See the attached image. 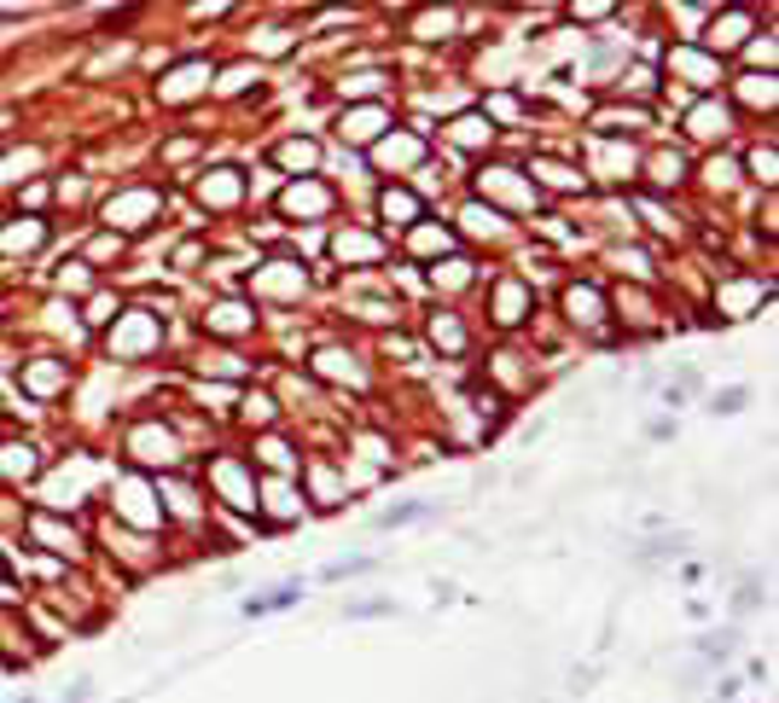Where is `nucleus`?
<instances>
[{
  "mask_svg": "<svg viewBox=\"0 0 779 703\" xmlns=\"http://www.w3.org/2000/svg\"><path fill=\"white\" fill-rule=\"evenodd\" d=\"M122 460L134 465V477H175L187 465V448H180L169 419H140L129 437H122Z\"/></svg>",
  "mask_w": 779,
  "mask_h": 703,
  "instance_id": "1",
  "label": "nucleus"
},
{
  "mask_svg": "<svg viewBox=\"0 0 779 703\" xmlns=\"http://www.w3.org/2000/svg\"><path fill=\"white\" fill-rule=\"evenodd\" d=\"M204 483H210V494L221 506H233L244 512V518H256V465L244 460V453H228V448H216L210 460H204Z\"/></svg>",
  "mask_w": 779,
  "mask_h": 703,
  "instance_id": "2",
  "label": "nucleus"
},
{
  "mask_svg": "<svg viewBox=\"0 0 779 703\" xmlns=\"http://www.w3.org/2000/svg\"><path fill=\"white\" fill-rule=\"evenodd\" d=\"M157 349H163V320L152 308H122L106 326V355L111 361H152Z\"/></svg>",
  "mask_w": 779,
  "mask_h": 703,
  "instance_id": "3",
  "label": "nucleus"
},
{
  "mask_svg": "<svg viewBox=\"0 0 779 703\" xmlns=\"http://www.w3.org/2000/svg\"><path fill=\"white\" fill-rule=\"evenodd\" d=\"M157 216H163V193H157V186H117V193L99 204V221H106V233H117V239L146 233Z\"/></svg>",
  "mask_w": 779,
  "mask_h": 703,
  "instance_id": "4",
  "label": "nucleus"
},
{
  "mask_svg": "<svg viewBox=\"0 0 779 703\" xmlns=\"http://www.w3.org/2000/svg\"><path fill=\"white\" fill-rule=\"evenodd\" d=\"M111 518L117 524H134L140 535H157L163 524V494H157V483L152 477H122L117 488H111Z\"/></svg>",
  "mask_w": 779,
  "mask_h": 703,
  "instance_id": "5",
  "label": "nucleus"
},
{
  "mask_svg": "<svg viewBox=\"0 0 779 703\" xmlns=\"http://www.w3.org/2000/svg\"><path fill=\"white\" fill-rule=\"evenodd\" d=\"M210 88H216V65H210V58H180L175 70H163L152 81V99L163 111H180V106H193V99H204Z\"/></svg>",
  "mask_w": 779,
  "mask_h": 703,
  "instance_id": "6",
  "label": "nucleus"
},
{
  "mask_svg": "<svg viewBox=\"0 0 779 703\" xmlns=\"http://www.w3.org/2000/svg\"><path fill=\"white\" fill-rule=\"evenodd\" d=\"M773 297V285L768 279H756V274H722L715 279V320H750V315H762Z\"/></svg>",
  "mask_w": 779,
  "mask_h": 703,
  "instance_id": "7",
  "label": "nucleus"
},
{
  "mask_svg": "<svg viewBox=\"0 0 779 703\" xmlns=\"http://www.w3.org/2000/svg\"><path fill=\"white\" fill-rule=\"evenodd\" d=\"M750 35H756V12L750 7H710V24L699 35V47L710 58H722V53H745Z\"/></svg>",
  "mask_w": 779,
  "mask_h": 703,
  "instance_id": "8",
  "label": "nucleus"
},
{
  "mask_svg": "<svg viewBox=\"0 0 779 703\" xmlns=\"http://www.w3.org/2000/svg\"><path fill=\"white\" fill-rule=\"evenodd\" d=\"M559 308H564V320L577 326V332H588V338H605L611 332V303H605V292L593 279H570L564 292H559Z\"/></svg>",
  "mask_w": 779,
  "mask_h": 703,
  "instance_id": "9",
  "label": "nucleus"
},
{
  "mask_svg": "<svg viewBox=\"0 0 779 703\" xmlns=\"http://www.w3.org/2000/svg\"><path fill=\"white\" fill-rule=\"evenodd\" d=\"M332 129H338V140H343V146H355V152H373L378 140H384L390 129H396V111H390L384 99H378V106H343Z\"/></svg>",
  "mask_w": 779,
  "mask_h": 703,
  "instance_id": "10",
  "label": "nucleus"
},
{
  "mask_svg": "<svg viewBox=\"0 0 779 703\" xmlns=\"http://www.w3.org/2000/svg\"><path fill=\"white\" fill-rule=\"evenodd\" d=\"M274 210H279L285 221H326V216L338 210V193H332L320 175H303V180H292V186L274 198Z\"/></svg>",
  "mask_w": 779,
  "mask_h": 703,
  "instance_id": "11",
  "label": "nucleus"
},
{
  "mask_svg": "<svg viewBox=\"0 0 779 703\" xmlns=\"http://www.w3.org/2000/svg\"><path fill=\"white\" fill-rule=\"evenodd\" d=\"M529 315H536V292H529V279L495 274V285H489V320H495L501 332H518Z\"/></svg>",
  "mask_w": 779,
  "mask_h": 703,
  "instance_id": "12",
  "label": "nucleus"
},
{
  "mask_svg": "<svg viewBox=\"0 0 779 703\" xmlns=\"http://www.w3.org/2000/svg\"><path fill=\"white\" fill-rule=\"evenodd\" d=\"M425 152H430V140H425V129H390L384 140L366 157H373V169L378 175H390V180H402L414 163H425Z\"/></svg>",
  "mask_w": 779,
  "mask_h": 703,
  "instance_id": "13",
  "label": "nucleus"
},
{
  "mask_svg": "<svg viewBox=\"0 0 779 703\" xmlns=\"http://www.w3.org/2000/svg\"><path fill=\"white\" fill-rule=\"evenodd\" d=\"M244 198H251V175L233 169V163H221V169H204V175H198V204H204V210L228 216V210H239Z\"/></svg>",
  "mask_w": 779,
  "mask_h": 703,
  "instance_id": "14",
  "label": "nucleus"
},
{
  "mask_svg": "<svg viewBox=\"0 0 779 703\" xmlns=\"http://www.w3.org/2000/svg\"><path fill=\"white\" fill-rule=\"evenodd\" d=\"M384 256H390V244H384V233H373V227L343 221L332 233V262H343V267H384Z\"/></svg>",
  "mask_w": 779,
  "mask_h": 703,
  "instance_id": "15",
  "label": "nucleus"
},
{
  "mask_svg": "<svg viewBox=\"0 0 779 703\" xmlns=\"http://www.w3.org/2000/svg\"><path fill=\"white\" fill-rule=\"evenodd\" d=\"M251 292L262 297H279V303H297L303 292H309V274H303V262L297 256H268L251 274Z\"/></svg>",
  "mask_w": 779,
  "mask_h": 703,
  "instance_id": "16",
  "label": "nucleus"
},
{
  "mask_svg": "<svg viewBox=\"0 0 779 703\" xmlns=\"http://www.w3.org/2000/svg\"><path fill=\"white\" fill-rule=\"evenodd\" d=\"M478 193L483 198H501V204H512V210H529L541 193L529 186V175L524 169H512V163H489V169H478ZM478 198V204H483Z\"/></svg>",
  "mask_w": 779,
  "mask_h": 703,
  "instance_id": "17",
  "label": "nucleus"
},
{
  "mask_svg": "<svg viewBox=\"0 0 779 703\" xmlns=\"http://www.w3.org/2000/svg\"><path fill=\"white\" fill-rule=\"evenodd\" d=\"M18 389H24V396H35V402L65 396V389H70V361H65V355H35V361H24V366H18Z\"/></svg>",
  "mask_w": 779,
  "mask_h": 703,
  "instance_id": "18",
  "label": "nucleus"
},
{
  "mask_svg": "<svg viewBox=\"0 0 779 703\" xmlns=\"http://www.w3.org/2000/svg\"><path fill=\"white\" fill-rule=\"evenodd\" d=\"M251 326H256V303L251 297H221L204 308V332L210 338H251Z\"/></svg>",
  "mask_w": 779,
  "mask_h": 703,
  "instance_id": "19",
  "label": "nucleus"
},
{
  "mask_svg": "<svg viewBox=\"0 0 779 703\" xmlns=\"http://www.w3.org/2000/svg\"><path fill=\"white\" fill-rule=\"evenodd\" d=\"M309 366H315V378H326V384H350V389H366V366H361V355H355V349H343V343H320Z\"/></svg>",
  "mask_w": 779,
  "mask_h": 703,
  "instance_id": "20",
  "label": "nucleus"
},
{
  "mask_svg": "<svg viewBox=\"0 0 779 703\" xmlns=\"http://www.w3.org/2000/svg\"><path fill=\"white\" fill-rule=\"evenodd\" d=\"M297 477H303V488H297V494H303V501H315L320 512L350 506V483H338V477H332V471H326L320 460H303V465H297Z\"/></svg>",
  "mask_w": 779,
  "mask_h": 703,
  "instance_id": "21",
  "label": "nucleus"
},
{
  "mask_svg": "<svg viewBox=\"0 0 779 703\" xmlns=\"http://www.w3.org/2000/svg\"><path fill=\"white\" fill-rule=\"evenodd\" d=\"M669 65L681 70L699 94H710V88H722V58H710L699 41H681V47H669Z\"/></svg>",
  "mask_w": 779,
  "mask_h": 703,
  "instance_id": "22",
  "label": "nucleus"
},
{
  "mask_svg": "<svg viewBox=\"0 0 779 703\" xmlns=\"http://www.w3.org/2000/svg\"><path fill=\"white\" fill-rule=\"evenodd\" d=\"M24 535H30V541H35L41 552H58V558H81V535H76L70 524H58L53 512H30Z\"/></svg>",
  "mask_w": 779,
  "mask_h": 703,
  "instance_id": "23",
  "label": "nucleus"
},
{
  "mask_svg": "<svg viewBox=\"0 0 779 703\" xmlns=\"http://www.w3.org/2000/svg\"><path fill=\"white\" fill-rule=\"evenodd\" d=\"M687 134L704 140V146H710V140L722 146V140L733 134V106H727V99H699V106L687 111Z\"/></svg>",
  "mask_w": 779,
  "mask_h": 703,
  "instance_id": "24",
  "label": "nucleus"
},
{
  "mask_svg": "<svg viewBox=\"0 0 779 703\" xmlns=\"http://www.w3.org/2000/svg\"><path fill=\"white\" fill-rule=\"evenodd\" d=\"M378 216H384L390 227H402V233H407V227H419V221H425V198H419L407 180H390L384 193H378Z\"/></svg>",
  "mask_w": 779,
  "mask_h": 703,
  "instance_id": "25",
  "label": "nucleus"
},
{
  "mask_svg": "<svg viewBox=\"0 0 779 703\" xmlns=\"http://www.w3.org/2000/svg\"><path fill=\"white\" fill-rule=\"evenodd\" d=\"M41 448L30 442V437H12V442H0V477L7 483H35L41 477Z\"/></svg>",
  "mask_w": 779,
  "mask_h": 703,
  "instance_id": "26",
  "label": "nucleus"
},
{
  "mask_svg": "<svg viewBox=\"0 0 779 703\" xmlns=\"http://www.w3.org/2000/svg\"><path fill=\"white\" fill-rule=\"evenodd\" d=\"M274 163H279L292 180L315 175V169H320V140H315V134H285L279 146H274Z\"/></svg>",
  "mask_w": 779,
  "mask_h": 703,
  "instance_id": "27",
  "label": "nucleus"
},
{
  "mask_svg": "<svg viewBox=\"0 0 779 703\" xmlns=\"http://www.w3.org/2000/svg\"><path fill=\"white\" fill-rule=\"evenodd\" d=\"M303 593H309V582H303V575H285V582H274L268 593H256V598H244V616H251V623H256V616H279V611H292L297 605V598Z\"/></svg>",
  "mask_w": 779,
  "mask_h": 703,
  "instance_id": "28",
  "label": "nucleus"
},
{
  "mask_svg": "<svg viewBox=\"0 0 779 703\" xmlns=\"http://www.w3.org/2000/svg\"><path fill=\"white\" fill-rule=\"evenodd\" d=\"M41 244H47V221L41 216H12L0 227V256H30Z\"/></svg>",
  "mask_w": 779,
  "mask_h": 703,
  "instance_id": "29",
  "label": "nucleus"
},
{
  "mask_svg": "<svg viewBox=\"0 0 779 703\" xmlns=\"http://www.w3.org/2000/svg\"><path fill=\"white\" fill-rule=\"evenodd\" d=\"M442 134H448V146H460V152H483L501 129H495V122H489L483 111H460V117H448Z\"/></svg>",
  "mask_w": 779,
  "mask_h": 703,
  "instance_id": "30",
  "label": "nucleus"
},
{
  "mask_svg": "<svg viewBox=\"0 0 779 703\" xmlns=\"http://www.w3.org/2000/svg\"><path fill=\"white\" fill-rule=\"evenodd\" d=\"M524 175H529V186H536V193H541V186H552V193H588V175L577 169V163H552V157H536Z\"/></svg>",
  "mask_w": 779,
  "mask_h": 703,
  "instance_id": "31",
  "label": "nucleus"
},
{
  "mask_svg": "<svg viewBox=\"0 0 779 703\" xmlns=\"http://www.w3.org/2000/svg\"><path fill=\"white\" fill-rule=\"evenodd\" d=\"M687 547H692V535H687V529H674V535H651V541H640L628 558H634L640 570H658V564H674V558H681Z\"/></svg>",
  "mask_w": 779,
  "mask_h": 703,
  "instance_id": "32",
  "label": "nucleus"
},
{
  "mask_svg": "<svg viewBox=\"0 0 779 703\" xmlns=\"http://www.w3.org/2000/svg\"><path fill=\"white\" fill-rule=\"evenodd\" d=\"M384 88H390V70H350V76H338L343 106H378Z\"/></svg>",
  "mask_w": 779,
  "mask_h": 703,
  "instance_id": "33",
  "label": "nucleus"
},
{
  "mask_svg": "<svg viewBox=\"0 0 779 703\" xmlns=\"http://www.w3.org/2000/svg\"><path fill=\"white\" fill-rule=\"evenodd\" d=\"M739 628H710V634H699V639H692V651H699V663L704 669H715V663H727V657L733 651H739Z\"/></svg>",
  "mask_w": 779,
  "mask_h": 703,
  "instance_id": "34",
  "label": "nucleus"
},
{
  "mask_svg": "<svg viewBox=\"0 0 779 703\" xmlns=\"http://www.w3.org/2000/svg\"><path fill=\"white\" fill-rule=\"evenodd\" d=\"M454 233L448 227H430V221H419V227H407V251L414 256H454Z\"/></svg>",
  "mask_w": 779,
  "mask_h": 703,
  "instance_id": "35",
  "label": "nucleus"
},
{
  "mask_svg": "<svg viewBox=\"0 0 779 703\" xmlns=\"http://www.w3.org/2000/svg\"><path fill=\"white\" fill-rule=\"evenodd\" d=\"M251 465H268L274 477H297V465H303V460H297V448H292V442H285V437H274V430H268Z\"/></svg>",
  "mask_w": 779,
  "mask_h": 703,
  "instance_id": "36",
  "label": "nucleus"
},
{
  "mask_svg": "<svg viewBox=\"0 0 779 703\" xmlns=\"http://www.w3.org/2000/svg\"><path fill=\"white\" fill-rule=\"evenodd\" d=\"M430 518H437V501H396L373 518V529H407V524H430Z\"/></svg>",
  "mask_w": 779,
  "mask_h": 703,
  "instance_id": "37",
  "label": "nucleus"
},
{
  "mask_svg": "<svg viewBox=\"0 0 779 703\" xmlns=\"http://www.w3.org/2000/svg\"><path fill=\"white\" fill-rule=\"evenodd\" d=\"M239 419L256 425V430H274L279 425V402L268 396V389H244V396H239Z\"/></svg>",
  "mask_w": 779,
  "mask_h": 703,
  "instance_id": "38",
  "label": "nucleus"
},
{
  "mask_svg": "<svg viewBox=\"0 0 779 703\" xmlns=\"http://www.w3.org/2000/svg\"><path fill=\"white\" fill-rule=\"evenodd\" d=\"M739 169H745L756 186H762V193H773V180H779V152H773V140H762V146H750Z\"/></svg>",
  "mask_w": 779,
  "mask_h": 703,
  "instance_id": "39",
  "label": "nucleus"
},
{
  "mask_svg": "<svg viewBox=\"0 0 779 703\" xmlns=\"http://www.w3.org/2000/svg\"><path fill=\"white\" fill-rule=\"evenodd\" d=\"M425 338L442 349V355H465V326L454 320V315H430L425 320Z\"/></svg>",
  "mask_w": 779,
  "mask_h": 703,
  "instance_id": "40",
  "label": "nucleus"
},
{
  "mask_svg": "<svg viewBox=\"0 0 779 703\" xmlns=\"http://www.w3.org/2000/svg\"><path fill=\"white\" fill-rule=\"evenodd\" d=\"M460 233H471V239H495V233H501V210H495V204H478V198H471L465 210H460Z\"/></svg>",
  "mask_w": 779,
  "mask_h": 703,
  "instance_id": "41",
  "label": "nucleus"
},
{
  "mask_svg": "<svg viewBox=\"0 0 779 703\" xmlns=\"http://www.w3.org/2000/svg\"><path fill=\"white\" fill-rule=\"evenodd\" d=\"M593 122H600V134H640L646 122H651V111H640V106H623V111H600Z\"/></svg>",
  "mask_w": 779,
  "mask_h": 703,
  "instance_id": "42",
  "label": "nucleus"
},
{
  "mask_svg": "<svg viewBox=\"0 0 779 703\" xmlns=\"http://www.w3.org/2000/svg\"><path fill=\"white\" fill-rule=\"evenodd\" d=\"M454 24H460V12H454V7H442V12H419V18H414V35H419V41H448V35H454Z\"/></svg>",
  "mask_w": 779,
  "mask_h": 703,
  "instance_id": "43",
  "label": "nucleus"
},
{
  "mask_svg": "<svg viewBox=\"0 0 779 703\" xmlns=\"http://www.w3.org/2000/svg\"><path fill=\"white\" fill-rule=\"evenodd\" d=\"M646 175H651V186H681L687 180V157L681 152H658L646 163Z\"/></svg>",
  "mask_w": 779,
  "mask_h": 703,
  "instance_id": "44",
  "label": "nucleus"
},
{
  "mask_svg": "<svg viewBox=\"0 0 779 703\" xmlns=\"http://www.w3.org/2000/svg\"><path fill=\"white\" fill-rule=\"evenodd\" d=\"M430 285H442V292H460V285H471V262H465V256H442L437 267H430Z\"/></svg>",
  "mask_w": 779,
  "mask_h": 703,
  "instance_id": "45",
  "label": "nucleus"
},
{
  "mask_svg": "<svg viewBox=\"0 0 779 703\" xmlns=\"http://www.w3.org/2000/svg\"><path fill=\"white\" fill-rule=\"evenodd\" d=\"M733 611H739V616L768 611V582H756V575H745V582L733 587Z\"/></svg>",
  "mask_w": 779,
  "mask_h": 703,
  "instance_id": "46",
  "label": "nucleus"
},
{
  "mask_svg": "<svg viewBox=\"0 0 779 703\" xmlns=\"http://www.w3.org/2000/svg\"><path fill=\"white\" fill-rule=\"evenodd\" d=\"M739 94H745V106H750V111H773V99H779V88H773V76H768V70H762V76H745V88H739Z\"/></svg>",
  "mask_w": 779,
  "mask_h": 703,
  "instance_id": "47",
  "label": "nucleus"
},
{
  "mask_svg": "<svg viewBox=\"0 0 779 703\" xmlns=\"http://www.w3.org/2000/svg\"><path fill=\"white\" fill-rule=\"evenodd\" d=\"M117 315H122V297H117V292H99V297H88V315H81V320H88L94 332H106Z\"/></svg>",
  "mask_w": 779,
  "mask_h": 703,
  "instance_id": "48",
  "label": "nucleus"
},
{
  "mask_svg": "<svg viewBox=\"0 0 779 703\" xmlns=\"http://www.w3.org/2000/svg\"><path fill=\"white\" fill-rule=\"evenodd\" d=\"M378 558H338V564L320 570V582H355V575H373Z\"/></svg>",
  "mask_w": 779,
  "mask_h": 703,
  "instance_id": "49",
  "label": "nucleus"
},
{
  "mask_svg": "<svg viewBox=\"0 0 779 703\" xmlns=\"http://www.w3.org/2000/svg\"><path fill=\"white\" fill-rule=\"evenodd\" d=\"M745 407H750V384H727L710 396V413H722V419H733V413H745Z\"/></svg>",
  "mask_w": 779,
  "mask_h": 703,
  "instance_id": "50",
  "label": "nucleus"
},
{
  "mask_svg": "<svg viewBox=\"0 0 779 703\" xmlns=\"http://www.w3.org/2000/svg\"><path fill=\"white\" fill-rule=\"evenodd\" d=\"M373 616H396V598H355V605H343V623H373Z\"/></svg>",
  "mask_w": 779,
  "mask_h": 703,
  "instance_id": "51",
  "label": "nucleus"
},
{
  "mask_svg": "<svg viewBox=\"0 0 779 703\" xmlns=\"http://www.w3.org/2000/svg\"><path fill=\"white\" fill-rule=\"evenodd\" d=\"M704 180L715 186V193H733V186H739V163H733V157H710L704 163Z\"/></svg>",
  "mask_w": 779,
  "mask_h": 703,
  "instance_id": "52",
  "label": "nucleus"
},
{
  "mask_svg": "<svg viewBox=\"0 0 779 703\" xmlns=\"http://www.w3.org/2000/svg\"><path fill=\"white\" fill-rule=\"evenodd\" d=\"M88 285H94V267L88 262H70V267H58V292H88Z\"/></svg>",
  "mask_w": 779,
  "mask_h": 703,
  "instance_id": "53",
  "label": "nucleus"
},
{
  "mask_svg": "<svg viewBox=\"0 0 779 703\" xmlns=\"http://www.w3.org/2000/svg\"><path fill=\"white\" fill-rule=\"evenodd\" d=\"M111 256H122V239H117V233H99V239L88 244V256H81V262L99 267V262H111Z\"/></svg>",
  "mask_w": 779,
  "mask_h": 703,
  "instance_id": "54",
  "label": "nucleus"
},
{
  "mask_svg": "<svg viewBox=\"0 0 779 703\" xmlns=\"http://www.w3.org/2000/svg\"><path fill=\"white\" fill-rule=\"evenodd\" d=\"M221 81H216V94H244V81H256V70L251 65H233V70H216Z\"/></svg>",
  "mask_w": 779,
  "mask_h": 703,
  "instance_id": "55",
  "label": "nucleus"
},
{
  "mask_svg": "<svg viewBox=\"0 0 779 703\" xmlns=\"http://www.w3.org/2000/svg\"><path fill=\"white\" fill-rule=\"evenodd\" d=\"M94 692H99V680H94V674H76L70 686H65V697H58V703H94Z\"/></svg>",
  "mask_w": 779,
  "mask_h": 703,
  "instance_id": "56",
  "label": "nucleus"
},
{
  "mask_svg": "<svg viewBox=\"0 0 779 703\" xmlns=\"http://www.w3.org/2000/svg\"><path fill=\"white\" fill-rule=\"evenodd\" d=\"M745 58H750V65H768V76H773V35H762V41H745Z\"/></svg>",
  "mask_w": 779,
  "mask_h": 703,
  "instance_id": "57",
  "label": "nucleus"
},
{
  "mask_svg": "<svg viewBox=\"0 0 779 703\" xmlns=\"http://www.w3.org/2000/svg\"><path fill=\"white\" fill-rule=\"evenodd\" d=\"M285 47H292V30H262V41H256L262 58H274V53H285Z\"/></svg>",
  "mask_w": 779,
  "mask_h": 703,
  "instance_id": "58",
  "label": "nucleus"
},
{
  "mask_svg": "<svg viewBox=\"0 0 779 703\" xmlns=\"http://www.w3.org/2000/svg\"><path fill=\"white\" fill-rule=\"evenodd\" d=\"M646 442H674V419H669V413H663V419H651V425H646Z\"/></svg>",
  "mask_w": 779,
  "mask_h": 703,
  "instance_id": "59",
  "label": "nucleus"
},
{
  "mask_svg": "<svg viewBox=\"0 0 779 703\" xmlns=\"http://www.w3.org/2000/svg\"><path fill=\"white\" fill-rule=\"evenodd\" d=\"M611 12H617V7H593V0H588V7H570V18H582V24H600V18H611Z\"/></svg>",
  "mask_w": 779,
  "mask_h": 703,
  "instance_id": "60",
  "label": "nucleus"
},
{
  "mask_svg": "<svg viewBox=\"0 0 779 703\" xmlns=\"http://www.w3.org/2000/svg\"><path fill=\"white\" fill-rule=\"evenodd\" d=\"M739 686H745V680H733V674H722V680H715V697H722V703H733V697H739Z\"/></svg>",
  "mask_w": 779,
  "mask_h": 703,
  "instance_id": "61",
  "label": "nucleus"
},
{
  "mask_svg": "<svg viewBox=\"0 0 779 703\" xmlns=\"http://www.w3.org/2000/svg\"><path fill=\"white\" fill-rule=\"evenodd\" d=\"M0 570H7V552H0Z\"/></svg>",
  "mask_w": 779,
  "mask_h": 703,
  "instance_id": "62",
  "label": "nucleus"
},
{
  "mask_svg": "<svg viewBox=\"0 0 779 703\" xmlns=\"http://www.w3.org/2000/svg\"><path fill=\"white\" fill-rule=\"evenodd\" d=\"M18 703H35V697H18Z\"/></svg>",
  "mask_w": 779,
  "mask_h": 703,
  "instance_id": "63",
  "label": "nucleus"
}]
</instances>
